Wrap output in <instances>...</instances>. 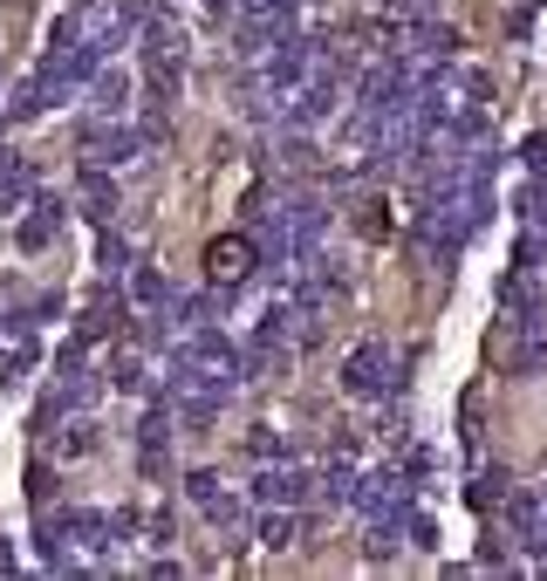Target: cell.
Here are the masks:
<instances>
[{"mask_svg": "<svg viewBox=\"0 0 547 581\" xmlns=\"http://www.w3.org/2000/svg\"><path fill=\"white\" fill-rule=\"evenodd\" d=\"M55 226H62V206H42V212L21 226V247H49V232H55Z\"/></svg>", "mask_w": 547, "mask_h": 581, "instance_id": "obj_14", "label": "cell"}, {"mask_svg": "<svg viewBox=\"0 0 547 581\" xmlns=\"http://www.w3.org/2000/svg\"><path fill=\"white\" fill-rule=\"evenodd\" d=\"M144 151V131H124V124H96L90 131V158L96 165H131Z\"/></svg>", "mask_w": 547, "mask_h": 581, "instance_id": "obj_6", "label": "cell"}, {"mask_svg": "<svg viewBox=\"0 0 547 581\" xmlns=\"http://www.w3.org/2000/svg\"><path fill=\"white\" fill-rule=\"evenodd\" d=\"M90 90H96V110H103V116H124V110H131V75H124V69H96Z\"/></svg>", "mask_w": 547, "mask_h": 581, "instance_id": "obj_7", "label": "cell"}, {"mask_svg": "<svg viewBox=\"0 0 547 581\" xmlns=\"http://www.w3.org/2000/svg\"><path fill=\"white\" fill-rule=\"evenodd\" d=\"M404 540H411V548H438L445 533H438V520H432V513H417V507H411V513H404Z\"/></svg>", "mask_w": 547, "mask_h": 581, "instance_id": "obj_15", "label": "cell"}, {"mask_svg": "<svg viewBox=\"0 0 547 581\" xmlns=\"http://www.w3.org/2000/svg\"><path fill=\"white\" fill-rule=\"evenodd\" d=\"M21 199H28V172L8 165V172H0V206H21Z\"/></svg>", "mask_w": 547, "mask_h": 581, "instance_id": "obj_19", "label": "cell"}, {"mask_svg": "<svg viewBox=\"0 0 547 581\" xmlns=\"http://www.w3.org/2000/svg\"><path fill=\"white\" fill-rule=\"evenodd\" d=\"M116 391H144V363L137 356H116Z\"/></svg>", "mask_w": 547, "mask_h": 581, "instance_id": "obj_21", "label": "cell"}, {"mask_svg": "<svg viewBox=\"0 0 547 581\" xmlns=\"http://www.w3.org/2000/svg\"><path fill=\"white\" fill-rule=\"evenodd\" d=\"M295 540H301L295 507H267V520H260V548H274V554H281V548H295Z\"/></svg>", "mask_w": 547, "mask_h": 581, "instance_id": "obj_8", "label": "cell"}, {"mask_svg": "<svg viewBox=\"0 0 547 581\" xmlns=\"http://www.w3.org/2000/svg\"><path fill=\"white\" fill-rule=\"evenodd\" d=\"M404 548V520H370V561H390Z\"/></svg>", "mask_w": 547, "mask_h": 581, "instance_id": "obj_12", "label": "cell"}, {"mask_svg": "<svg viewBox=\"0 0 547 581\" xmlns=\"http://www.w3.org/2000/svg\"><path fill=\"white\" fill-rule=\"evenodd\" d=\"M110 329H116V301H96L83 315V335H110Z\"/></svg>", "mask_w": 547, "mask_h": 581, "instance_id": "obj_20", "label": "cell"}, {"mask_svg": "<svg viewBox=\"0 0 547 581\" xmlns=\"http://www.w3.org/2000/svg\"><path fill=\"white\" fill-rule=\"evenodd\" d=\"M83 206H90V219H110V212H116V185H110L103 172L83 178Z\"/></svg>", "mask_w": 547, "mask_h": 581, "instance_id": "obj_10", "label": "cell"}, {"mask_svg": "<svg viewBox=\"0 0 547 581\" xmlns=\"http://www.w3.org/2000/svg\"><path fill=\"white\" fill-rule=\"evenodd\" d=\"M308 492H316V479H308L295 458H274V465H260V479H254V499H260V507H301Z\"/></svg>", "mask_w": 547, "mask_h": 581, "instance_id": "obj_4", "label": "cell"}, {"mask_svg": "<svg viewBox=\"0 0 547 581\" xmlns=\"http://www.w3.org/2000/svg\"><path fill=\"white\" fill-rule=\"evenodd\" d=\"M506 492H514V486H506V473L493 465V473L473 479V507H479V513H499V507H506Z\"/></svg>", "mask_w": 547, "mask_h": 581, "instance_id": "obj_9", "label": "cell"}, {"mask_svg": "<svg viewBox=\"0 0 547 581\" xmlns=\"http://www.w3.org/2000/svg\"><path fill=\"white\" fill-rule=\"evenodd\" d=\"M206 520H213V533H240V520H247V507L233 492H219V499H206Z\"/></svg>", "mask_w": 547, "mask_h": 581, "instance_id": "obj_11", "label": "cell"}, {"mask_svg": "<svg viewBox=\"0 0 547 581\" xmlns=\"http://www.w3.org/2000/svg\"><path fill=\"white\" fill-rule=\"evenodd\" d=\"M165 438H172V411L158 404V411H151V417H144V452H158Z\"/></svg>", "mask_w": 547, "mask_h": 581, "instance_id": "obj_18", "label": "cell"}, {"mask_svg": "<svg viewBox=\"0 0 547 581\" xmlns=\"http://www.w3.org/2000/svg\"><path fill=\"white\" fill-rule=\"evenodd\" d=\"M185 486H192V499H199V507H206V499H219V492H226V486H219V473H192Z\"/></svg>", "mask_w": 547, "mask_h": 581, "instance_id": "obj_22", "label": "cell"}, {"mask_svg": "<svg viewBox=\"0 0 547 581\" xmlns=\"http://www.w3.org/2000/svg\"><path fill=\"white\" fill-rule=\"evenodd\" d=\"M254 267H260V240H254V232H219V240L206 247V281L213 288H240Z\"/></svg>", "mask_w": 547, "mask_h": 581, "instance_id": "obj_3", "label": "cell"}, {"mask_svg": "<svg viewBox=\"0 0 547 581\" xmlns=\"http://www.w3.org/2000/svg\"><path fill=\"white\" fill-rule=\"evenodd\" d=\"M144 55H151V69H185V28L172 14H151L144 21Z\"/></svg>", "mask_w": 547, "mask_h": 581, "instance_id": "obj_5", "label": "cell"}, {"mask_svg": "<svg viewBox=\"0 0 547 581\" xmlns=\"http://www.w3.org/2000/svg\"><path fill=\"white\" fill-rule=\"evenodd\" d=\"M547 363V308L527 322H499V370H514V376H534Z\"/></svg>", "mask_w": 547, "mask_h": 581, "instance_id": "obj_2", "label": "cell"}, {"mask_svg": "<svg viewBox=\"0 0 547 581\" xmlns=\"http://www.w3.org/2000/svg\"><path fill=\"white\" fill-rule=\"evenodd\" d=\"M520 158H527L534 172H547V137H527V151H520Z\"/></svg>", "mask_w": 547, "mask_h": 581, "instance_id": "obj_23", "label": "cell"}, {"mask_svg": "<svg viewBox=\"0 0 547 581\" xmlns=\"http://www.w3.org/2000/svg\"><path fill=\"white\" fill-rule=\"evenodd\" d=\"M398 349H390V342H357V349H349V356H342V391L349 397H390V391H398Z\"/></svg>", "mask_w": 547, "mask_h": 581, "instance_id": "obj_1", "label": "cell"}, {"mask_svg": "<svg viewBox=\"0 0 547 581\" xmlns=\"http://www.w3.org/2000/svg\"><path fill=\"white\" fill-rule=\"evenodd\" d=\"M540 533H547V486H540Z\"/></svg>", "mask_w": 547, "mask_h": 581, "instance_id": "obj_24", "label": "cell"}, {"mask_svg": "<svg viewBox=\"0 0 547 581\" xmlns=\"http://www.w3.org/2000/svg\"><path fill=\"white\" fill-rule=\"evenodd\" d=\"M131 294H137L144 308H165V301H172V288H165V274H151V267H137V281H131Z\"/></svg>", "mask_w": 547, "mask_h": 581, "instance_id": "obj_16", "label": "cell"}, {"mask_svg": "<svg viewBox=\"0 0 547 581\" xmlns=\"http://www.w3.org/2000/svg\"><path fill=\"white\" fill-rule=\"evenodd\" d=\"M247 452H254L260 465H274V458H288V438L274 432V424H254V432H247Z\"/></svg>", "mask_w": 547, "mask_h": 581, "instance_id": "obj_13", "label": "cell"}, {"mask_svg": "<svg viewBox=\"0 0 547 581\" xmlns=\"http://www.w3.org/2000/svg\"><path fill=\"white\" fill-rule=\"evenodd\" d=\"M281 165H288V172H308V165H316V144H308L301 131H288V137H281Z\"/></svg>", "mask_w": 547, "mask_h": 581, "instance_id": "obj_17", "label": "cell"}]
</instances>
